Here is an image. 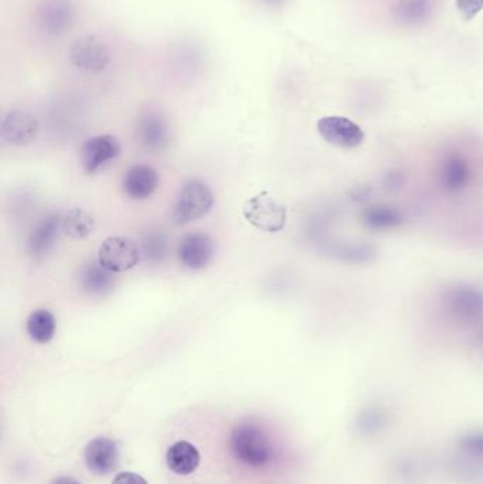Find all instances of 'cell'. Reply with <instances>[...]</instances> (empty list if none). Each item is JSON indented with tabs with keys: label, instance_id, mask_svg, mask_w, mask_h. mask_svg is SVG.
Listing matches in <instances>:
<instances>
[{
	"label": "cell",
	"instance_id": "1",
	"mask_svg": "<svg viewBox=\"0 0 483 484\" xmlns=\"http://www.w3.org/2000/svg\"><path fill=\"white\" fill-rule=\"evenodd\" d=\"M479 152L467 142H449L439 149L428 170L434 195L456 202L474 193L483 179L482 154Z\"/></svg>",
	"mask_w": 483,
	"mask_h": 484
},
{
	"label": "cell",
	"instance_id": "2",
	"mask_svg": "<svg viewBox=\"0 0 483 484\" xmlns=\"http://www.w3.org/2000/svg\"><path fill=\"white\" fill-rule=\"evenodd\" d=\"M436 318L449 331L467 334L483 352V288L472 283H454L436 296Z\"/></svg>",
	"mask_w": 483,
	"mask_h": 484
},
{
	"label": "cell",
	"instance_id": "3",
	"mask_svg": "<svg viewBox=\"0 0 483 484\" xmlns=\"http://www.w3.org/2000/svg\"><path fill=\"white\" fill-rule=\"evenodd\" d=\"M448 466L458 483L483 484V429H469L456 437Z\"/></svg>",
	"mask_w": 483,
	"mask_h": 484
},
{
	"label": "cell",
	"instance_id": "4",
	"mask_svg": "<svg viewBox=\"0 0 483 484\" xmlns=\"http://www.w3.org/2000/svg\"><path fill=\"white\" fill-rule=\"evenodd\" d=\"M230 449L239 462L250 468H263L273 458V447L265 432L248 422L232 429Z\"/></svg>",
	"mask_w": 483,
	"mask_h": 484
},
{
	"label": "cell",
	"instance_id": "5",
	"mask_svg": "<svg viewBox=\"0 0 483 484\" xmlns=\"http://www.w3.org/2000/svg\"><path fill=\"white\" fill-rule=\"evenodd\" d=\"M214 205V195L210 187L200 180L186 183L173 203L170 218L177 226L200 220L210 213Z\"/></svg>",
	"mask_w": 483,
	"mask_h": 484
},
{
	"label": "cell",
	"instance_id": "6",
	"mask_svg": "<svg viewBox=\"0 0 483 484\" xmlns=\"http://www.w3.org/2000/svg\"><path fill=\"white\" fill-rule=\"evenodd\" d=\"M245 220L263 233H280L285 228L286 210L268 192L248 198L242 205Z\"/></svg>",
	"mask_w": 483,
	"mask_h": 484
},
{
	"label": "cell",
	"instance_id": "7",
	"mask_svg": "<svg viewBox=\"0 0 483 484\" xmlns=\"http://www.w3.org/2000/svg\"><path fill=\"white\" fill-rule=\"evenodd\" d=\"M74 0H40L35 10V22L48 37H61L76 23Z\"/></svg>",
	"mask_w": 483,
	"mask_h": 484
},
{
	"label": "cell",
	"instance_id": "8",
	"mask_svg": "<svg viewBox=\"0 0 483 484\" xmlns=\"http://www.w3.org/2000/svg\"><path fill=\"white\" fill-rule=\"evenodd\" d=\"M141 248L128 237H108L98 248L97 261L113 274L135 268L141 261Z\"/></svg>",
	"mask_w": 483,
	"mask_h": 484
},
{
	"label": "cell",
	"instance_id": "9",
	"mask_svg": "<svg viewBox=\"0 0 483 484\" xmlns=\"http://www.w3.org/2000/svg\"><path fill=\"white\" fill-rule=\"evenodd\" d=\"M70 60L72 66L81 71L101 73L110 64V48L107 43L97 36H82L79 40L74 41L70 50Z\"/></svg>",
	"mask_w": 483,
	"mask_h": 484
},
{
	"label": "cell",
	"instance_id": "10",
	"mask_svg": "<svg viewBox=\"0 0 483 484\" xmlns=\"http://www.w3.org/2000/svg\"><path fill=\"white\" fill-rule=\"evenodd\" d=\"M320 138L329 145L340 149H355L364 142L363 130L358 123L346 117H324L317 122Z\"/></svg>",
	"mask_w": 483,
	"mask_h": 484
},
{
	"label": "cell",
	"instance_id": "11",
	"mask_svg": "<svg viewBox=\"0 0 483 484\" xmlns=\"http://www.w3.org/2000/svg\"><path fill=\"white\" fill-rule=\"evenodd\" d=\"M120 142L115 136L98 135L88 139L81 148V164L85 174H95L120 156Z\"/></svg>",
	"mask_w": 483,
	"mask_h": 484
},
{
	"label": "cell",
	"instance_id": "12",
	"mask_svg": "<svg viewBox=\"0 0 483 484\" xmlns=\"http://www.w3.org/2000/svg\"><path fill=\"white\" fill-rule=\"evenodd\" d=\"M40 132L38 120L25 110H12L0 125V136L12 146H27L38 139Z\"/></svg>",
	"mask_w": 483,
	"mask_h": 484
},
{
	"label": "cell",
	"instance_id": "13",
	"mask_svg": "<svg viewBox=\"0 0 483 484\" xmlns=\"http://www.w3.org/2000/svg\"><path fill=\"white\" fill-rule=\"evenodd\" d=\"M177 257H179L180 264L188 269H204L213 261V239L204 233L188 234L180 241Z\"/></svg>",
	"mask_w": 483,
	"mask_h": 484
},
{
	"label": "cell",
	"instance_id": "14",
	"mask_svg": "<svg viewBox=\"0 0 483 484\" xmlns=\"http://www.w3.org/2000/svg\"><path fill=\"white\" fill-rule=\"evenodd\" d=\"M63 231V217L51 213L44 216L38 223L33 226L27 239V252L33 258H43L56 246L57 239Z\"/></svg>",
	"mask_w": 483,
	"mask_h": 484
},
{
	"label": "cell",
	"instance_id": "15",
	"mask_svg": "<svg viewBox=\"0 0 483 484\" xmlns=\"http://www.w3.org/2000/svg\"><path fill=\"white\" fill-rule=\"evenodd\" d=\"M392 425V412L381 403H370L358 412L355 418V428L361 439H377L389 431Z\"/></svg>",
	"mask_w": 483,
	"mask_h": 484
},
{
	"label": "cell",
	"instance_id": "16",
	"mask_svg": "<svg viewBox=\"0 0 483 484\" xmlns=\"http://www.w3.org/2000/svg\"><path fill=\"white\" fill-rule=\"evenodd\" d=\"M84 459L87 468L95 475H108L118 466V445L110 437H95L85 447Z\"/></svg>",
	"mask_w": 483,
	"mask_h": 484
},
{
	"label": "cell",
	"instance_id": "17",
	"mask_svg": "<svg viewBox=\"0 0 483 484\" xmlns=\"http://www.w3.org/2000/svg\"><path fill=\"white\" fill-rule=\"evenodd\" d=\"M159 174L148 164H135L123 174V190L131 200H146L159 187Z\"/></svg>",
	"mask_w": 483,
	"mask_h": 484
},
{
	"label": "cell",
	"instance_id": "18",
	"mask_svg": "<svg viewBox=\"0 0 483 484\" xmlns=\"http://www.w3.org/2000/svg\"><path fill=\"white\" fill-rule=\"evenodd\" d=\"M139 141L149 151H164L170 143V131L166 121L156 112H146L138 122Z\"/></svg>",
	"mask_w": 483,
	"mask_h": 484
},
{
	"label": "cell",
	"instance_id": "19",
	"mask_svg": "<svg viewBox=\"0 0 483 484\" xmlns=\"http://www.w3.org/2000/svg\"><path fill=\"white\" fill-rule=\"evenodd\" d=\"M361 223L368 230L383 233V231H392L404 223V215L400 208L392 205H371L363 208L360 213Z\"/></svg>",
	"mask_w": 483,
	"mask_h": 484
},
{
	"label": "cell",
	"instance_id": "20",
	"mask_svg": "<svg viewBox=\"0 0 483 484\" xmlns=\"http://www.w3.org/2000/svg\"><path fill=\"white\" fill-rule=\"evenodd\" d=\"M430 473V463L421 455H400L392 465V480L397 484H421Z\"/></svg>",
	"mask_w": 483,
	"mask_h": 484
},
{
	"label": "cell",
	"instance_id": "21",
	"mask_svg": "<svg viewBox=\"0 0 483 484\" xmlns=\"http://www.w3.org/2000/svg\"><path fill=\"white\" fill-rule=\"evenodd\" d=\"M80 288L88 295H105L115 283L113 272L102 267L98 261H90L80 270Z\"/></svg>",
	"mask_w": 483,
	"mask_h": 484
},
{
	"label": "cell",
	"instance_id": "22",
	"mask_svg": "<svg viewBox=\"0 0 483 484\" xmlns=\"http://www.w3.org/2000/svg\"><path fill=\"white\" fill-rule=\"evenodd\" d=\"M166 463L176 475H192L200 465V452L188 440H179L167 449Z\"/></svg>",
	"mask_w": 483,
	"mask_h": 484
},
{
	"label": "cell",
	"instance_id": "23",
	"mask_svg": "<svg viewBox=\"0 0 483 484\" xmlns=\"http://www.w3.org/2000/svg\"><path fill=\"white\" fill-rule=\"evenodd\" d=\"M434 7V0H397L392 15L400 25L415 27L433 17Z\"/></svg>",
	"mask_w": 483,
	"mask_h": 484
},
{
	"label": "cell",
	"instance_id": "24",
	"mask_svg": "<svg viewBox=\"0 0 483 484\" xmlns=\"http://www.w3.org/2000/svg\"><path fill=\"white\" fill-rule=\"evenodd\" d=\"M56 318L48 309H38L32 311L26 323V331L33 342L38 344H48L56 336Z\"/></svg>",
	"mask_w": 483,
	"mask_h": 484
},
{
	"label": "cell",
	"instance_id": "25",
	"mask_svg": "<svg viewBox=\"0 0 483 484\" xmlns=\"http://www.w3.org/2000/svg\"><path fill=\"white\" fill-rule=\"evenodd\" d=\"M95 217L85 208H72L63 217V233L72 239H84L95 230Z\"/></svg>",
	"mask_w": 483,
	"mask_h": 484
},
{
	"label": "cell",
	"instance_id": "26",
	"mask_svg": "<svg viewBox=\"0 0 483 484\" xmlns=\"http://www.w3.org/2000/svg\"><path fill=\"white\" fill-rule=\"evenodd\" d=\"M166 237L160 231H149L142 237L141 255L151 262H162L166 257Z\"/></svg>",
	"mask_w": 483,
	"mask_h": 484
},
{
	"label": "cell",
	"instance_id": "27",
	"mask_svg": "<svg viewBox=\"0 0 483 484\" xmlns=\"http://www.w3.org/2000/svg\"><path fill=\"white\" fill-rule=\"evenodd\" d=\"M456 6L465 20H472L483 9V0H456Z\"/></svg>",
	"mask_w": 483,
	"mask_h": 484
},
{
	"label": "cell",
	"instance_id": "28",
	"mask_svg": "<svg viewBox=\"0 0 483 484\" xmlns=\"http://www.w3.org/2000/svg\"><path fill=\"white\" fill-rule=\"evenodd\" d=\"M113 484H148L141 475H136L134 472H123L116 475L113 479Z\"/></svg>",
	"mask_w": 483,
	"mask_h": 484
},
{
	"label": "cell",
	"instance_id": "29",
	"mask_svg": "<svg viewBox=\"0 0 483 484\" xmlns=\"http://www.w3.org/2000/svg\"><path fill=\"white\" fill-rule=\"evenodd\" d=\"M51 484H81L76 479L69 478V476H61V478L54 479Z\"/></svg>",
	"mask_w": 483,
	"mask_h": 484
},
{
	"label": "cell",
	"instance_id": "30",
	"mask_svg": "<svg viewBox=\"0 0 483 484\" xmlns=\"http://www.w3.org/2000/svg\"><path fill=\"white\" fill-rule=\"evenodd\" d=\"M261 2H263V4L268 5V6L276 7L281 6L285 0H261Z\"/></svg>",
	"mask_w": 483,
	"mask_h": 484
}]
</instances>
